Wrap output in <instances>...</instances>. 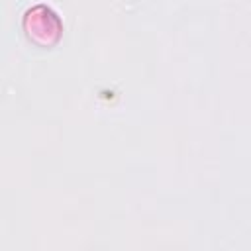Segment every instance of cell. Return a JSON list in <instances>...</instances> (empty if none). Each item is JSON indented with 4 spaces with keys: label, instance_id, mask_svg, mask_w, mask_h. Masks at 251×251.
Wrapping results in <instances>:
<instances>
[{
    "label": "cell",
    "instance_id": "obj_1",
    "mask_svg": "<svg viewBox=\"0 0 251 251\" xmlns=\"http://www.w3.org/2000/svg\"><path fill=\"white\" fill-rule=\"evenodd\" d=\"M24 25H25L29 39H33V41H39L41 39L39 35H43V33H47V35L53 33L55 37H59V29H61V24H59L55 12L45 6H35L31 10H27Z\"/></svg>",
    "mask_w": 251,
    "mask_h": 251
}]
</instances>
